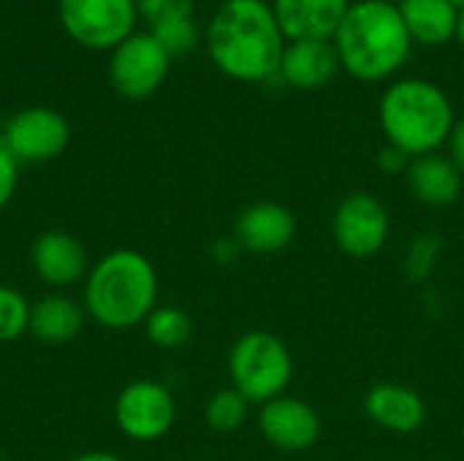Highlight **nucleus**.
I'll list each match as a JSON object with an SVG mask.
<instances>
[{
  "instance_id": "29",
  "label": "nucleus",
  "mask_w": 464,
  "mask_h": 461,
  "mask_svg": "<svg viewBox=\"0 0 464 461\" xmlns=\"http://www.w3.org/2000/svg\"><path fill=\"white\" fill-rule=\"evenodd\" d=\"M71 461H122L117 459L114 454H106V451H90V454H82V456H76V459Z\"/></svg>"
},
{
  "instance_id": "20",
  "label": "nucleus",
  "mask_w": 464,
  "mask_h": 461,
  "mask_svg": "<svg viewBox=\"0 0 464 461\" xmlns=\"http://www.w3.org/2000/svg\"><path fill=\"white\" fill-rule=\"evenodd\" d=\"M144 329H147V337L152 345H158L163 351H174L190 340L193 321L179 307H155L150 312V318L144 321Z\"/></svg>"
},
{
  "instance_id": "3",
  "label": "nucleus",
  "mask_w": 464,
  "mask_h": 461,
  "mask_svg": "<svg viewBox=\"0 0 464 461\" xmlns=\"http://www.w3.org/2000/svg\"><path fill=\"white\" fill-rule=\"evenodd\" d=\"M158 302V274L136 250L103 255L84 283V310L103 329H130L150 318Z\"/></svg>"
},
{
  "instance_id": "18",
  "label": "nucleus",
  "mask_w": 464,
  "mask_h": 461,
  "mask_svg": "<svg viewBox=\"0 0 464 461\" xmlns=\"http://www.w3.org/2000/svg\"><path fill=\"white\" fill-rule=\"evenodd\" d=\"M462 182L464 177L451 163V158H443L438 152L413 158L408 166L411 193L427 206H451L462 193Z\"/></svg>"
},
{
  "instance_id": "23",
  "label": "nucleus",
  "mask_w": 464,
  "mask_h": 461,
  "mask_svg": "<svg viewBox=\"0 0 464 461\" xmlns=\"http://www.w3.org/2000/svg\"><path fill=\"white\" fill-rule=\"evenodd\" d=\"M150 33H152L155 41L169 52V57L185 54V52H190V49L198 43V27L193 24L190 16H185V19H171V22H163V24H155Z\"/></svg>"
},
{
  "instance_id": "27",
  "label": "nucleus",
  "mask_w": 464,
  "mask_h": 461,
  "mask_svg": "<svg viewBox=\"0 0 464 461\" xmlns=\"http://www.w3.org/2000/svg\"><path fill=\"white\" fill-rule=\"evenodd\" d=\"M411 160L413 158H408L402 149H397V147H386L381 155H378V166H381V171H386V174H400V171H408V166H411Z\"/></svg>"
},
{
  "instance_id": "4",
  "label": "nucleus",
  "mask_w": 464,
  "mask_h": 461,
  "mask_svg": "<svg viewBox=\"0 0 464 461\" xmlns=\"http://www.w3.org/2000/svg\"><path fill=\"white\" fill-rule=\"evenodd\" d=\"M381 128L392 147L408 158L438 152L457 122L449 95L427 79H397L386 87L378 106Z\"/></svg>"
},
{
  "instance_id": "24",
  "label": "nucleus",
  "mask_w": 464,
  "mask_h": 461,
  "mask_svg": "<svg viewBox=\"0 0 464 461\" xmlns=\"http://www.w3.org/2000/svg\"><path fill=\"white\" fill-rule=\"evenodd\" d=\"M136 11L150 22V27L185 19L193 14V0H136Z\"/></svg>"
},
{
  "instance_id": "10",
  "label": "nucleus",
  "mask_w": 464,
  "mask_h": 461,
  "mask_svg": "<svg viewBox=\"0 0 464 461\" xmlns=\"http://www.w3.org/2000/svg\"><path fill=\"white\" fill-rule=\"evenodd\" d=\"M68 122L54 109L33 106L14 114L3 130V147L16 163H46L68 147Z\"/></svg>"
},
{
  "instance_id": "21",
  "label": "nucleus",
  "mask_w": 464,
  "mask_h": 461,
  "mask_svg": "<svg viewBox=\"0 0 464 461\" xmlns=\"http://www.w3.org/2000/svg\"><path fill=\"white\" fill-rule=\"evenodd\" d=\"M250 402L237 389H220L209 397L204 418L215 432H237L247 421Z\"/></svg>"
},
{
  "instance_id": "9",
  "label": "nucleus",
  "mask_w": 464,
  "mask_h": 461,
  "mask_svg": "<svg viewBox=\"0 0 464 461\" xmlns=\"http://www.w3.org/2000/svg\"><path fill=\"white\" fill-rule=\"evenodd\" d=\"M389 231V212L372 193L345 196L332 217V234L337 247L353 258H370L383 250Z\"/></svg>"
},
{
  "instance_id": "7",
  "label": "nucleus",
  "mask_w": 464,
  "mask_h": 461,
  "mask_svg": "<svg viewBox=\"0 0 464 461\" xmlns=\"http://www.w3.org/2000/svg\"><path fill=\"white\" fill-rule=\"evenodd\" d=\"M169 62V52L155 41L152 33H133L114 46L109 76L122 98L141 101L163 84Z\"/></svg>"
},
{
  "instance_id": "14",
  "label": "nucleus",
  "mask_w": 464,
  "mask_h": 461,
  "mask_svg": "<svg viewBox=\"0 0 464 461\" xmlns=\"http://www.w3.org/2000/svg\"><path fill=\"white\" fill-rule=\"evenodd\" d=\"M340 71V57L332 41H288L280 57V68L275 79L296 90H321Z\"/></svg>"
},
{
  "instance_id": "22",
  "label": "nucleus",
  "mask_w": 464,
  "mask_h": 461,
  "mask_svg": "<svg viewBox=\"0 0 464 461\" xmlns=\"http://www.w3.org/2000/svg\"><path fill=\"white\" fill-rule=\"evenodd\" d=\"M30 307L19 291L0 285V342H14L30 331Z\"/></svg>"
},
{
  "instance_id": "28",
  "label": "nucleus",
  "mask_w": 464,
  "mask_h": 461,
  "mask_svg": "<svg viewBox=\"0 0 464 461\" xmlns=\"http://www.w3.org/2000/svg\"><path fill=\"white\" fill-rule=\"evenodd\" d=\"M449 158L451 163L459 168V174L464 177V117H459L451 128V136H449Z\"/></svg>"
},
{
  "instance_id": "8",
  "label": "nucleus",
  "mask_w": 464,
  "mask_h": 461,
  "mask_svg": "<svg viewBox=\"0 0 464 461\" xmlns=\"http://www.w3.org/2000/svg\"><path fill=\"white\" fill-rule=\"evenodd\" d=\"M177 418L171 391L158 380H136L125 386L114 402V421L120 432L136 443L160 440Z\"/></svg>"
},
{
  "instance_id": "1",
  "label": "nucleus",
  "mask_w": 464,
  "mask_h": 461,
  "mask_svg": "<svg viewBox=\"0 0 464 461\" xmlns=\"http://www.w3.org/2000/svg\"><path fill=\"white\" fill-rule=\"evenodd\" d=\"M285 43L266 0H226L207 27L212 62L237 82L256 84L275 79Z\"/></svg>"
},
{
  "instance_id": "5",
  "label": "nucleus",
  "mask_w": 464,
  "mask_h": 461,
  "mask_svg": "<svg viewBox=\"0 0 464 461\" xmlns=\"http://www.w3.org/2000/svg\"><path fill=\"white\" fill-rule=\"evenodd\" d=\"M231 389H237L250 405H266L285 394L294 380V359L285 342L269 331L242 334L228 353Z\"/></svg>"
},
{
  "instance_id": "32",
  "label": "nucleus",
  "mask_w": 464,
  "mask_h": 461,
  "mask_svg": "<svg viewBox=\"0 0 464 461\" xmlns=\"http://www.w3.org/2000/svg\"><path fill=\"white\" fill-rule=\"evenodd\" d=\"M381 3H394V5H397V3H400V0H381Z\"/></svg>"
},
{
  "instance_id": "6",
  "label": "nucleus",
  "mask_w": 464,
  "mask_h": 461,
  "mask_svg": "<svg viewBox=\"0 0 464 461\" xmlns=\"http://www.w3.org/2000/svg\"><path fill=\"white\" fill-rule=\"evenodd\" d=\"M136 0H60V22L87 49H111L133 35Z\"/></svg>"
},
{
  "instance_id": "16",
  "label": "nucleus",
  "mask_w": 464,
  "mask_h": 461,
  "mask_svg": "<svg viewBox=\"0 0 464 461\" xmlns=\"http://www.w3.org/2000/svg\"><path fill=\"white\" fill-rule=\"evenodd\" d=\"M364 410L372 424L394 435L416 432L427 418V405L411 386L402 383H378L364 399Z\"/></svg>"
},
{
  "instance_id": "13",
  "label": "nucleus",
  "mask_w": 464,
  "mask_h": 461,
  "mask_svg": "<svg viewBox=\"0 0 464 461\" xmlns=\"http://www.w3.org/2000/svg\"><path fill=\"white\" fill-rule=\"evenodd\" d=\"M285 41H332L351 0H272Z\"/></svg>"
},
{
  "instance_id": "30",
  "label": "nucleus",
  "mask_w": 464,
  "mask_h": 461,
  "mask_svg": "<svg viewBox=\"0 0 464 461\" xmlns=\"http://www.w3.org/2000/svg\"><path fill=\"white\" fill-rule=\"evenodd\" d=\"M457 41L464 46V8L462 14H459V30H457Z\"/></svg>"
},
{
  "instance_id": "26",
  "label": "nucleus",
  "mask_w": 464,
  "mask_h": 461,
  "mask_svg": "<svg viewBox=\"0 0 464 461\" xmlns=\"http://www.w3.org/2000/svg\"><path fill=\"white\" fill-rule=\"evenodd\" d=\"M19 182V163L11 158V152L0 144V209L14 198Z\"/></svg>"
},
{
  "instance_id": "11",
  "label": "nucleus",
  "mask_w": 464,
  "mask_h": 461,
  "mask_svg": "<svg viewBox=\"0 0 464 461\" xmlns=\"http://www.w3.org/2000/svg\"><path fill=\"white\" fill-rule=\"evenodd\" d=\"M258 429L264 440L280 451H307L321 437V416L304 399L283 394L261 405Z\"/></svg>"
},
{
  "instance_id": "12",
  "label": "nucleus",
  "mask_w": 464,
  "mask_h": 461,
  "mask_svg": "<svg viewBox=\"0 0 464 461\" xmlns=\"http://www.w3.org/2000/svg\"><path fill=\"white\" fill-rule=\"evenodd\" d=\"M296 236L294 212L277 201H256L239 212L234 223V239L242 250L272 255L285 250Z\"/></svg>"
},
{
  "instance_id": "2",
  "label": "nucleus",
  "mask_w": 464,
  "mask_h": 461,
  "mask_svg": "<svg viewBox=\"0 0 464 461\" xmlns=\"http://www.w3.org/2000/svg\"><path fill=\"white\" fill-rule=\"evenodd\" d=\"M332 43L337 49L340 68L367 84L394 76L413 49L400 8L381 0L351 3Z\"/></svg>"
},
{
  "instance_id": "25",
  "label": "nucleus",
  "mask_w": 464,
  "mask_h": 461,
  "mask_svg": "<svg viewBox=\"0 0 464 461\" xmlns=\"http://www.w3.org/2000/svg\"><path fill=\"white\" fill-rule=\"evenodd\" d=\"M438 239L432 236H419L411 247V255H408V266L413 274H427L435 264V255H438Z\"/></svg>"
},
{
  "instance_id": "17",
  "label": "nucleus",
  "mask_w": 464,
  "mask_h": 461,
  "mask_svg": "<svg viewBox=\"0 0 464 461\" xmlns=\"http://www.w3.org/2000/svg\"><path fill=\"white\" fill-rule=\"evenodd\" d=\"M397 8L413 43L443 46L457 38L462 8L451 0H400Z\"/></svg>"
},
{
  "instance_id": "15",
  "label": "nucleus",
  "mask_w": 464,
  "mask_h": 461,
  "mask_svg": "<svg viewBox=\"0 0 464 461\" xmlns=\"http://www.w3.org/2000/svg\"><path fill=\"white\" fill-rule=\"evenodd\" d=\"M30 261H33L35 274L52 288L73 285L87 272V250L68 231H46V234H41L33 242Z\"/></svg>"
},
{
  "instance_id": "31",
  "label": "nucleus",
  "mask_w": 464,
  "mask_h": 461,
  "mask_svg": "<svg viewBox=\"0 0 464 461\" xmlns=\"http://www.w3.org/2000/svg\"><path fill=\"white\" fill-rule=\"evenodd\" d=\"M454 5H459V8H464V0H451Z\"/></svg>"
},
{
  "instance_id": "19",
  "label": "nucleus",
  "mask_w": 464,
  "mask_h": 461,
  "mask_svg": "<svg viewBox=\"0 0 464 461\" xmlns=\"http://www.w3.org/2000/svg\"><path fill=\"white\" fill-rule=\"evenodd\" d=\"M84 326V310L68 296H44L30 307V334L49 345L71 342Z\"/></svg>"
}]
</instances>
